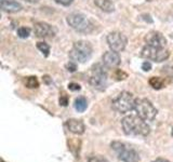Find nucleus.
Wrapping results in <instances>:
<instances>
[{"mask_svg":"<svg viewBox=\"0 0 173 162\" xmlns=\"http://www.w3.org/2000/svg\"><path fill=\"white\" fill-rule=\"evenodd\" d=\"M72 1L74 0H55V2L56 3H60L62 6H69V4H72Z\"/></svg>","mask_w":173,"mask_h":162,"instance_id":"cd10ccee","label":"nucleus"},{"mask_svg":"<svg viewBox=\"0 0 173 162\" xmlns=\"http://www.w3.org/2000/svg\"><path fill=\"white\" fill-rule=\"evenodd\" d=\"M142 56L147 59H151L155 62H164L169 57V52L164 50V48H156L151 46H146L142 50Z\"/></svg>","mask_w":173,"mask_h":162,"instance_id":"6e6552de","label":"nucleus"},{"mask_svg":"<svg viewBox=\"0 0 173 162\" xmlns=\"http://www.w3.org/2000/svg\"><path fill=\"white\" fill-rule=\"evenodd\" d=\"M60 104L62 106H67V105H68V97L63 94V95L60 97Z\"/></svg>","mask_w":173,"mask_h":162,"instance_id":"b1692460","label":"nucleus"},{"mask_svg":"<svg viewBox=\"0 0 173 162\" xmlns=\"http://www.w3.org/2000/svg\"><path fill=\"white\" fill-rule=\"evenodd\" d=\"M67 23L72 29L83 34H90L94 29L92 22L82 13H70L67 16Z\"/></svg>","mask_w":173,"mask_h":162,"instance_id":"f03ea898","label":"nucleus"},{"mask_svg":"<svg viewBox=\"0 0 173 162\" xmlns=\"http://www.w3.org/2000/svg\"><path fill=\"white\" fill-rule=\"evenodd\" d=\"M66 125L68 130L74 134L81 135L85 133V123L81 120H77V119H69L68 121L66 122Z\"/></svg>","mask_w":173,"mask_h":162,"instance_id":"ddd939ff","label":"nucleus"},{"mask_svg":"<svg viewBox=\"0 0 173 162\" xmlns=\"http://www.w3.org/2000/svg\"><path fill=\"white\" fill-rule=\"evenodd\" d=\"M68 89L70 91H79L81 88L78 83H69L68 84Z\"/></svg>","mask_w":173,"mask_h":162,"instance_id":"393cba45","label":"nucleus"},{"mask_svg":"<svg viewBox=\"0 0 173 162\" xmlns=\"http://www.w3.org/2000/svg\"><path fill=\"white\" fill-rule=\"evenodd\" d=\"M87 160H88V162H109L107 159H105L104 157L95 156V155H90Z\"/></svg>","mask_w":173,"mask_h":162,"instance_id":"412c9836","label":"nucleus"},{"mask_svg":"<svg viewBox=\"0 0 173 162\" xmlns=\"http://www.w3.org/2000/svg\"><path fill=\"white\" fill-rule=\"evenodd\" d=\"M135 109L138 117L144 119L145 121H153L158 114V110L153 105L151 101L146 98H140L135 101Z\"/></svg>","mask_w":173,"mask_h":162,"instance_id":"39448f33","label":"nucleus"},{"mask_svg":"<svg viewBox=\"0 0 173 162\" xmlns=\"http://www.w3.org/2000/svg\"><path fill=\"white\" fill-rule=\"evenodd\" d=\"M94 3L104 12L109 13L115 10V6L111 0H94Z\"/></svg>","mask_w":173,"mask_h":162,"instance_id":"2eb2a0df","label":"nucleus"},{"mask_svg":"<svg viewBox=\"0 0 173 162\" xmlns=\"http://www.w3.org/2000/svg\"><path fill=\"white\" fill-rule=\"evenodd\" d=\"M135 101L133 95L130 92L123 91L111 102L113 108L118 112L126 114V112L131 111L135 107Z\"/></svg>","mask_w":173,"mask_h":162,"instance_id":"20e7f679","label":"nucleus"},{"mask_svg":"<svg viewBox=\"0 0 173 162\" xmlns=\"http://www.w3.org/2000/svg\"><path fill=\"white\" fill-rule=\"evenodd\" d=\"M120 56L118 54V52H115V51H107L105 52L103 55V63L107 67H117V66L120 65Z\"/></svg>","mask_w":173,"mask_h":162,"instance_id":"f8f14e48","label":"nucleus"},{"mask_svg":"<svg viewBox=\"0 0 173 162\" xmlns=\"http://www.w3.org/2000/svg\"><path fill=\"white\" fill-rule=\"evenodd\" d=\"M127 42H128L127 37L119 31H113L107 36V43L111 51L115 52H121L125 50Z\"/></svg>","mask_w":173,"mask_h":162,"instance_id":"1a4fd4ad","label":"nucleus"},{"mask_svg":"<svg viewBox=\"0 0 173 162\" xmlns=\"http://www.w3.org/2000/svg\"><path fill=\"white\" fill-rule=\"evenodd\" d=\"M111 148H113L117 153L118 158L123 162H138L140 157L138 153L134 149L131 148H126L125 144L120 142H113L111 143Z\"/></svg>","mask_w":173,"mask_h":162,"instance_id":"0eeeda50","label":"nucleus"},{"mask_svg":"<svg viewBox=\"0 0 173 162\" xmlns=\"http://www.w3.org/2000/svg\"><path fill=\"white\" fill-rule=\"evenodd\" d=\"M92 46L87 41L80 40L74 43L72 49L69 52V57L72 61L79 63H85L91 59Z\"/></svg>","mask_w":173,"mask_h":162,"instance_id":"7ed1b4c3","label":"nucleus"},{"mask_svg":"<svg viewBox=\"0 0 173 162\" xmlns=\"http://www.w3.org/2000/svg\"><path fill=\"white\" fill-rule=\"evenodd\" d=\"M17 35L20 38H27L30 35V29L28 27H20L17 29Z\"/></svg>","mask_w":173,"mask_h":162,"instance_id":"aec40b11","label":"nucleus"},{"mask_svg":"<svg viewBox=\"0 0 173 162\" xmlns=\"http://www.w3.org/2000/svg\"><path fill=\"white\" fill-rule=\"evenodd\" d=\"M142 69H143L144 72H149L151 69V64L149 62H144L143 63V65H142Z\"/></svg>","mask_w":173,"mask_h":162,"instance_id":"bb28decb","label":"nucleus"},{"mask_svg":"<svg viewBox=\"0 0 173 162\" xmlns=\"http://www.w3.org/2000/svg\"><path fill=\"white\" fill-rule=\"evenodd\" d=\"M90 84L98 91H104L107 87V70L102 64H95L92 67Z\"/></svg>","mask_w":173,"mask_h":162,"instance_id":"423d86ee","label":"nucleus"},{"mask_svg":"<svg viewBox=\"0 0 173 162\" xmlns=\"http://www.w3.org/2000/svg\"><path fill=\"white\" fill-rule=\"evenodd\" d=\"M149 84L155 90H160L164 87V80L160 77H151L149 79Z\"/></svg>","mask_w":173,"mask_h":162,"instance_id":"f3484780","label":"nucleus"},{"mask_svg":"<svg viewBox=\"0 0 173 162\" xmlns=\"http://www.w3.org/2000/svg\"><path fill=\"white\" fill-rule=\"evenodd\" d=\"M29 2H38V0H27Z\"/></svg>","mask_w":173,"mask_h":162,"instance_id":"7c9ffc66","label":"nucleus"},{"mask_svg":"<svg viewBox=\"0 0 173 162\" xmlns=\"http://www.w3.org/2000/svg\"><path fill=\"white\" fill-rule=\"evenodd\" d=\"M37 48H38V50L41 51L46 56H48L49 53H50V47H49V44L46 43V42H38Z\"/></svg>","mask_w":173,"mask_h":162,"instance_id":"6ab92c4d","label":"nucleus"},{"mask_svg":"<svg viewBox=\"0 0 173 162\" xmlns=\"http://www.w3.org/2000/svg\"><path fill=\"white\" fill-rule=\"evenodd\" d=\"M0 7L3 11L9 13L19 12L22 10V4L15 0H1L0 1Z\"/></svg>","mask_w":173,"mask_h":162,"instance_id":"4468645a","label":"nucleus"},{"mask_svg":"<svg viewBox=\"0 0 173 162\" xmlns=\"http://www.w3.org/2000/svg\"><path fill=\"white\" fill-rule=\"evenodd\" d=\"M145 41L148 46L156 48H164L167 44V39L159 31H149L145 36Z\"/></svg>","mask_w":173,"mask_h":162,"instance_id":"9b49d317","label":"nucleus"},{"mask_svg":"<svg viewBox=\"0 0 173 162\" xmlns=\"http://www.w3.org/2000/svg\"><path fill=\"white\" fill-rule=\"evenodd\" d=\"M114 76H115V78H116L117 80H125V79L128 77V75H127L123 70H121V69H117Z\"/></svg>","mask_w":173,"mask_h":162,"instance_id":"4be33fe9","label":"nucleus"},{"mask_svg":"<svg viewBox=\"0 0 173 162\" xmlns=\"http://www.w3.org/2000/svg\"><path fill=\"white\" fill-rule=\"evenodd\" d=\"M154 162H169L167 159H162V158H159V159H156Z\"/></svg>","mask_w":173,"mask_h":162,"instance_id":"c85d7f7f","label":"nucleus"},{"mask_svg":"<svg viewBox=\"0 0 173 162\" xmlns=\"http://www.w3.org/2000/svg\"><path fill=\"white\" fill-rule=\"evenodd\" d=\"M67 69H68L70 72H74L77 69V65H76L74 62H69L68 64H67Z\"/></svg>","mask_w":173,"mask_h":162,"instance_id":"a878e982","label":"nucleus"},{"mask_svg":"<svg viewBox=\"0 0 173 162\" xmlns=\"http://www.w3.org/2000/svg\"><path fill=\"white\" fill-rule=\"evenodd\" d=\"M49 78H50L49 76H44V77H43V79H44V80H46V82H47V83H49V82H50V80H49Z\"/></svg>","mask_w":173,"mask_h":162,"instance_id":"c756f323","label":"nucleus"},{"mask_svg":"<svg viewBox=\"0 0 173 162\" xmlns=\"http://www.w3.org/2000/svg\"><path fill=\"white\" fill-rule=\"evenodd\" d=\"M25 87L28 88V89H36V88L39 87V82H38V79L35 77V76H30V77H27L25 79Z\"/></svg>","mask_w":173,"mask_h":162,"instance_id":"a211bd4d","label":"nucleus"},{"mask_svg":"<svg viewBox=\"0 0 173 162\" xmlns=\"http://www.w3.org/2000/svg\"><path fill=\"white\" fill-rule=\"evenodd\" d=\"M123 132L127 135H141L147 136L151 132L149 125L138 116H127L121 120Z\"/></svg>","mask_w":173,"mask_h":162,"instance_id":"f257e3e1","label":"nucleus"},{"mask_svg":"<svg viewBox=\"0 0 173 162\" xmlns=\"http://www.w3.org/2000/svg\"><path fill=\"white\" fill-rule=\"evenodd\" d=\"M172 135H173V131H172Z\"/></svg>","mask_w":173,"mask_h":162,"instance_id":"2f4dec72","label":"nucleus"},{"mask_svg":"<svg viewBox=\"0 0 173 162\" xmlns=\"http://www.w3.org/2000/svg\"><path fill=\"white\" fill-rule=\"evenodd\" d=\"M164 75H167L169 78H171L173 80V67H170V66H167V67H164V70H162Z\"/></svg>","mask_w":173,"mask_h":162,"instance_id":"5701e85b","label":"nucleus"},{"mask_svg":"<svg viewBox=\"0 0 173 162\" xmlns=\"http://www.w3.org/2000/svg\"><path fill=\"white\" fill-rule=\"evenodd\" d=\"M35 35L39 38H48L53 37L56 34V29L53 26L49 25L48 23L44 22H37L34 25Z\"/></svg>","mask_w":173,"mask_h":162,"instance_id":"9d476101","label":"nucleus"},{"mask_svg":"<svg viewBox=\"0 0 173 162\" xmlns=\"http://www.w3.org/2000/svg\"><path fill=\"white\" fill-rule=\"evenodd\" d=\"M74 107H75V109L77 110V111L83 112L85 109H87V107H88V102H87V100H85L83 96H80L75 100Z\"/></svg>","mask_w":173,"mask_h":162,"instance_id":"dca6fc26","label":"nucleus"}]
</instances>
